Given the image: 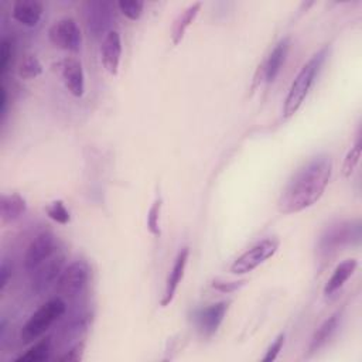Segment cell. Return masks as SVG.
Wrapping results in <instances>:
<instances>
[{"label": "cell", "instance_id": "obj_1", "mask_svg": "<svg viewBox=\"0 0 362 362\" xmlns=\"http://www.w3.org/2000/svg\"><path fill=\"white\" fill-rule=\"evenodd\" d=\"M331 174V158L328 156L314 157L287 182L277 201V209L284 215H290L314 205L322 197Z\"/></svg>", "mask_w": 362, "mask_h": 362}, {"label": "cell", "instance_id": "obj_2", "mask_svg": "<svg viewBox=\"0 0 362 362\" xmlns=\"http://www.w3.org/2000/svg\"><path fill=\"white\" fill-rule=\"evenodd\" d=\"M325 52H327V49L324 48V49L318 51L315 55H313L303 65V68L300 69V72L291 82L287 96L284 99V105H283V116L286 119L291 117L300 109L303 102L305 100V98L315 81V76L320 71V66L322 65V62L325 59Z\"/></svg>", "mask_w": 362, "mask_h": 362}, {"label": "cell", "instance_id": "obj_3", "mask_svg": "<svg viewBox=\"0 0 362 362\" xmlns=\"http://www.w3.org/2000/svg\"><path fill=\"white\" fill-rule=\"evenodd\" d=\"M66 305L62 298H52L42 304L24 324L21 329L23 342L28 344L40 338L59 317L64 315Z\"/></svg>", "mask_w": 362, "mask_h": 362}, {"label": "cell", "instance_id": "obj_4", "mask_svg": "<svg viewBox=\"0 0 362 362\" xmlns=\"http://www.w3.org/2000/svg\"><path fill=\"white\" fill-rule=\"evenodd\" d=\"M280 242L274 238H267L249 250L243 252L230 266V273L233 274H245L255 270L257 266L270 259L279 249Z\"/></svg>", "mask_w": 362, "mask_h": 362}, {"label": "cell", "instance_id": "obj_5", "mask_svg": "<svg viewBox=\"0 0 362 362\" xmlns=\"http://www.w3.org/2000/svg\"><path fill=\"white\" fill-rule=\"evenodd\" d=\"M48 38L54 47L71 52L79 51L82 42L79 25L71 17H64L55 21L48 30Z\"/></svg>", "mask_w": 362, "mask_h": 362}, {"label": "cell", "instance_id": "obj_6", "mask_svg": "<svg viewBox=\"0 0 362 362\" xmlns=\"http://www.w3.org/2000/svg\"><path fill=\"white\" fill-rule=\"evenodd\" d=\"M85 20L88 30L93 35L107 34L115 20L113 4L106 0H90L85 4Z\"/></svg>", "mask_w": 362, "mask_h": 362}, {"label": "cell", "instance_id": "obj_7", "mask_svg": "<svg viewBox=\"0 0 362 362\" xmlns=\"http://www.w3.org/2000/svg\"><path fill=\"white\" fill-rule=\"evenodd\" d=\"M89 279L88 264L82 260H75L64 267L57 281L58 291L64 296L72 297L79 294Z\"/></svg>", "mask_w": 362, "mask_h": 362}, {"label": "cell", "instance_id": "obj_8", "mask_svg": "<svg viewBox=\"0 0 362 362\" xmlns=\"http://www.w3.org/2000/svg\"><path fill=\"white\" fill-rule=\"evenodd\" d=\"M54 253H57V240L54 235L49 232H41L27 246L24 266L31 273Z\"/></svg>", "mask_w": 362, "mask_h": 362}, {"label": "cell", "instance_id": "obj_9", "mask_svg": "<svg viewBox=\"0 0 362 362\" xmlns=\"http://www.w3.org/2000/svg\"><path fill=\"white\" fill-rule=\"evenodd\" d=\"M64 255L54 253L49 259H47L44 263H41L35 270L31 272V283L33 288L37 293L47 291L51 286L57 284L61 272L64 270Z\"/></svg>", "mask_w": 362, "mask_h": 362}, {"label": "cell", "instance_id": "obj_10", "mask_svg": "<svg viewBox=\"0 0 362 362\" xmlns=\"http://www.w3.org/2000/svg\"><path fill=\"white\" fill-rule=\"evenodd\" d=\"M354 238L359 239V225L352 226L349 222L337 223L325 230L320 240V249L322 253H329L331 250L351 243Z\"/></svg>", "mask_w": 362, "mask_h": 362}, {"label": "cell", "instance_id": "obj_11", "mask_svg": "<svg viewBox=\"0 0 362 362\" xmlns=\"http://www.w3.org/2000/svg\"><path fill=\"white\" fill-rule=\"evenodd\" d=\"M120 55H122V40L120 34L116 30H110L107 34H105L100 45V58L103 68L110 74L116 75L119 71L120 64Z\"/></svg>", "mask_w": 362, "mask_h": 362}, {"label": "cell", "instance_id": "obj_12", "mask_svg": "<svg viewBox=\"0 0 362 362\" xmlns=\"http://www.w3.org/2000/svg\"><path fill=\"white\" fill-rule=\"evenodd\" d=\"M228 307L229 301H219L199 310L197 314V324L201 332L205 335H212L214 332H216L221 322L223 321Z\"/></svg>", "mask_w": 362, "mask_h": 362}, {"label": "cell", "instance_id": "obj_13", "mask_svg": "<svg viewBox=\"0 0 362 362\" xmlns=\"http://www.w3.org/2000/svg\"><path fill=\"white\" fill-rule=\"evenodd\" d=\"M188 256H189V249L185 246L182 247L175 260H174V264H173V269L168 274V279H167V283H165V288H164V296H163V300H161V305L165 307L168 305L174 296H175V291L184 277V273H185V266H187V262H188Z\"/></svg>", "mask_w": 362, "mask_h": 362}, {"label": "cell", "instance_id": "obj_14", "mask_svg": "<svg viewBox=\"0 0 362 362\" xmlns=\"http://www.w3.org/2000/svg\"><path fill=\"white\" fill-rule=\"evenodd\" d=\"M61 74L68 92L75 98H81L85 90V75L82 64L75 58H65L62 62Z\"/></svg>", "mask_w": 362, "mask_h": 362}, {"label": "cell", "instance_id": "obj_15", "mask_svg": "<svg viewBox=\"0 0 362 362\" xmlns=\"http://www.w3.org/2000/svg\"><path fill=\"white\" fill-rule=\"evenodd\" d=\"M42 16V4L37 0H17L13 6V17L23 25L35 27Z\"/></svg>", "mask_w": 362, "mask_h": 362}, {"label": "cell", "instance_id": "obj_16", "mask_svg": "<svg viewBox=\"0 0 362 362\" xmlns=\"http://www.w3.org/2000/svg\"><path fill=\"white\" fill-rule=\"evenodd\" d=\"M288 45H290V40L287 37L280 40L276 44V47L273 48V51L270 52V55L267 57V59L264 62V79L267 82H273L277 78V75L286 61V57L288 52Z\"/></svg>", "mask_w": 362, "mask_h": 362}, {"label": "cell", "instance_id": "obj_17", "mask_svg": "<svg viewBox=\"0 0 362 362\" xmlns=\"http://www.w3.org/2000/svg\"><path fill=\"white\" fill-rule=\"evenodd\" d=\"M356 266H358V262L355 259H346L342 263H339L332 272L331 277L328 279L324 287V294L332 296L334 293H337L345 284V281L354 274Z\"/></svg>", "mask_w": 362, "mask_h": 362}, {"label": "cell", "instance_id": "obj_18", "mask_svg": "<svg viewBox=\"0 0 362 362\" xmlns=\"http://www.w3.org/2000/svg\"><path fill=\"white\" fill-rule=\"evenodd\" d=\"M27 204L20 194L3 195L0 199V216L4 222L18 219L25 212Z\"/></svg>", "mask_w": 362, "mask_h": 362}, {"label": "cell", "instance_id": "obj_19", "mask_svg": "<svg viewBox=\"0 0 362 362\" xmlns=\"http://www.w3.org/2000/svg\"><path fill=\"white\" fill-rule=\"evenodd\" d=\"M339 320H341V313H335L331 317H328L320 327L318 329L314 332L311 342H310V351H318L321 346H324L331 337L335 334L338 325H339Z\"/></svg>", "mask_w": 362, "mask_h": 362}, {"label": "cell", "instance_id": "obj_20", "mask_svg": "<svg viewBox=\"0 0 362 362\" xmlns=\"http://www.w3.org/2000/svg\"><path fill=\"white\" fill-rule=\"evenodd\" d=\"M199 8H201V1H195V3L189 4V6L177 17V20L174 21L173 30H171V38H173V42H174L175 45L182 40V37H184L187 28H188V27L191 25V23L195 20V17H197Z\"/></svg>", "mask_w": 362, "mask_h": 362}, {"label": "cell", "instance_id": "obj_21", "mask_svg": "<svg viewBox=\"0 0 362 362\" xmlns=\"http://www.w3.org/2000/svg\"><path fill=\"white\" fill-rule=\"evenodd\" d=\"M51 351V341L49 338H42L41 341L35 342L31 348L27 349L25 354L18 356L17 362H41L49 356Z\"/></svg>", "mask_w": 362, "mask_h": 362}, {"label": "cell", "instance_id": "obj_22", "mask_svg": "<svg viewBox=\"0 0 362 362\" xmlns=\"http://www.w3.org/2000/svg\"><path fill=\"white\" fill-rule=\"evenodd\" d=\"M42 72V65L34 54H25L17 66V74L21 79H34Z\"/></svg>", "mask_w": 362, "mask_h": 362}, {"label": "cell", "instance_id": "obj_23", "mask_svg": "<svg viewBox=\"0 0 362 362\" xmlns=\"http://www.w3.org/2000/svg\"><path fill=\"white\" fill-rule=\"evenodd\" d=\"M14 57V42L10 38H3L0 48V75L4 76L13 64Z\"/></svg>", "mask_w": 362, "mask_h": 362}, {"label": "cell", "instance_id": "obj_24", "mask_svg": "<svg viewBox=\"0 0 362 362\" xmlns=\"http://www.w3.org/2000/svg\"><path fill=\"white\" fill-rule=\"evenodd\" d=\"M117 7L123 16L130 20H139L144 7V3L140 0H120L117 1Z\"/></svg>", "mask_w": 362, "mask_h": 362}, {"label": "cell", "instance_id": "obj_25", "mask_svg": "<svg viewBox=\"0 0 362 362\" xmlns=\"http://www.w3.org/2000/svg\"><path fill=\"white\" fill-rule=\"evenodd\" d=\"M47 214H48V216H49L52 221H55L57 223L65 225V223L69 222V212H68L65 204H64L61 199L54 201L52 204H49V205L47 206Z\"/></svg>", "mask_w": 362, "mask_h": 362}, {"label": "cell", "instance_id": "obj_26", "mask_svg": "<svg viewBox=\"0 0 362 362\" xmlns=\"http://www.w3.org/2000/svg\"><path fill=\"white\" fill-rule=\"evenodd\" d=\"M361 150H362V144H361V140H358L356 144L345 156L342 170H344V174L346 177H349L354 173V170L356 168V165L359 163V158H361Z\"/></svg>", "mask_w": 362, "mask_h": 362}, {"label": "cell", "instance_id": "obj_27", "mask_svg": "<svg viewBox=\"0 0 362 362\" xmlns=\"http://www.w3.org/2000/svg\"><path fill=\"white\" fill-rule=\"evenodd\" d=\"M160 208H161V199L157 198L154 204L151 205L148 215H147V225L153 235H160V226H158V218H160Z\"/></svg>", "mask_w": 362, "mask_h": 362}, {"label": "cell", "instance_id": "obj_28", "mask_svg": "<svg viewBox=\"0 0 362 362\" xmlns=\"http://www.w3.org/2000/svg\"><path fill=\"white\" fill-rule=\"evenodd\" d=\"M283 344H284V334H279L277 338L272 342V345L269 346L266 355L263 356V361L264 362H270V361H274L279 355V352L281 351L283 348Z\"/></svg>", "mask_w": 362, "mask_h": 362}, {"label": "cell", "instance_id": "obj_29", "mask_svg": "<svg viewBox=\"0 0 362 362\" xmlns=\"http://www.w3.org/2000/svg\"><path fill=\"white\" fill-rule=\"evenodd\" d=\"M243 284V280L242 281H221V280H215L212 283V287L222 291V293H232V291H236L240 286Z\"/></svg>", "mask_w": 362, "mask_h": 362}, {"label": "cell", "instance_id": "obj_30", "mask_svg": "<svg viewBox=\"0 0 362 362\" xmlns=\"http://www.w3.org/2000/svg\"><path fill=\"white\" fill-rule=\"evenodd\" d=\"M11 274V267L8 266V263L4 260L0 266V290L4 291L7 283H8V277Z\"/></svg>", "mask_w": 362, "mask_h": 362}, {"label": "cell", "instance_id": "obj_31", "mask_svg": "<svg viewBox=\"0 0 362 362\" xmlns=\"http://www.w3.org/2000/svg\"><path fill=\"white\" fill-rule=\"evenodd\" d=\"M82 351H83V344H78L71 351H68L62 358H59V361H79L82 356Z\"/></svg>", "mask_w": 362, "mask_h": 362}, {"label": "cell", "instance_id": "obj_32", "mask_svg": "<svg viewBox=\"0 0 362 362\" xmlns=\"http://www.w3.org/2000/svg\"><path fill=\"white\" fill-rule=\"evenodd\" d=\"M6 105H7V92H6V88L1 86V99H0V116L1 119L4 117V112H6Z\"/></svg>", "mask_w": 362, "mask_h": 362}]
</instances>
